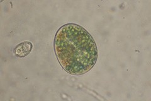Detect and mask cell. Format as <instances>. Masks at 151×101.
Here are the masks:
<instances>
[{
  "instance_id": "obj_1",
  "label": "cell",
  "mask_w": 151,
  "mask_h": 101,
  "mask_svg": "<svg viewBox=\"0 0 151 101\" xmlns=\"http://www.w3.org/2000/svg\"><path fill=\"white\" fill-rule=\"evenodd\" d=\"M54 50L60 65L74 75L87 73L98 58L96 45L92 36L83 27L74 23L66 24L58 30Z\"/></svg>"
},
{
  "instance_id": "obj_2",
  "label": "cell",
  "mask_w": 151,
  "mask_h": 101,
  "mask_svg": "<svg viewBox=\"0 0 151 101\" xmlns=\"http://www.w3.org/2000/svg\"><path fill=\"white\" fill-rule=\"evenodd\" d=\"M33 49V44L31 42L25 41L18 44L13 50L17 57H23L29 54Z\"/></svg>"
}]
</instances>
